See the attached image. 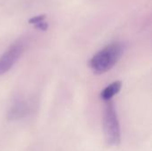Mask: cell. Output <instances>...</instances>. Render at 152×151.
Masks as SVG:
<instances>
[{"mask_svg": "<svg viewBox=\"0 0 152 151\" xmlns=\"http://www.w3.org/2000/svg\"><path fill=\"white\" fill-rule=\"evenodd\" d=\"M122 87V83L120 81H115L109 85L102 93H101V98L104 101H110L116 94L119 93Z\"/></svg>", "mask_w": 152, "mask_h": 151, "instance_id": "obj_5", "label": "cell"}, {"mask_svg": "<svg viewBox=\"0 0 152 151\" xmlns=\"http://www.w3.org/2000/svg\"><path fill=\"white\" fill-rule=\"evenodd\" d=\"M103 132L105 141L110 146H116L120 143L121 133L118 115L112 102L108 101L103 115Z\"/></svg>", "mask_w": 152, "mask_h": 151, "instance_id": "obj_2", "label": "cell"}, {"mask_svg": "<svg viewBox=\"0 0 152 151\" xmlns=\"http://www.w3.org/2000/svg\"><path fill=\"white\" fill-rule=\"evenodd\" d=\"M35 28H37V29H40V30H42V31H45V30H47V28H48V23H46V22H45V21L43 20V21H40V22H38V23H37V24L35 25Z\"/></svg>", "mask_w": 152, "mask_h": 151, "instance_id": "obj_7", "label": "cell"}, {"mask_svg": "<svg viewBox=\"0 0 152 151\" xmlns=\"http://www.w3.org/2000/svg\"><path fill=\"white\" fill-rule=\"evenodd\" d=\"M30 111V107L27 101H20L14 103V105L12 106L10 109L8 114H7V118L10 121H16L20 120L26 116L28 115Z\"/></svg>", "mask_w": 152, "mask_h": 151, "instance_id": "obj_4", "label": "cell"}, {"mask_svg": "<svg viewBox=\"0 0 152 151\" xmlns=\"http://www.w3.org/2000/svg\"><path fill=\"white\" fill-rule=\"evenodd\" d=\"M23 53V45L20 43L12 44L0 57V76L6 73L16 63Z\"/></svg>", "mask_w": 152, "mask_h": 151, "instance_id": "obj_3", "label": "cell"}, {"mask_svg": "<svg viewBox=\"0 0 152 151\" xmlns=\"http://www.w3.org/2000/svg\"><path fill=\"white\" fill-rule=\"evenodd\" d=\"M123 53V45L118 42H114L93 56L89 66L95 74H103L111 69L119 61Z\"/></svg>", "mask_w": 152, "mask_h": 151, "instance_id": "obj_1", "label": "cell"}, {"mask_svg": "<svg viewBox=\"0 0 152 151\" xmlns=\"http://www.w3.org/2000/svg\"><path fill=\"white\" fill-rule=\"evenodd\" d=\"M45 17H46V16H45V15H44V14H42V15H38V16H35V17H32V18H30V19L28 20V23L36 25V24H37V23H38V22L45 20Z\"/></svg>", "mask_w": 152, "mask_h": 151, "instance_id": "obj_6", "label": "cell"}]
</instances>
